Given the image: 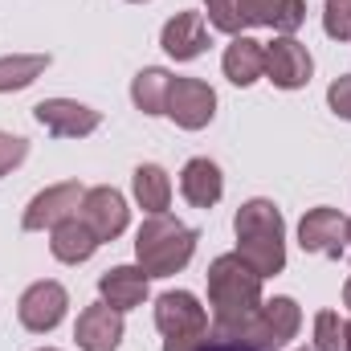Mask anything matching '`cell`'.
Wrapping results in <instances>:
<instances>
[{
  "label": "cell",
  "instance_id": "1",
  "mask_svg": "<svg viewBox=\"0 0 351 351\" xmlns=\"http://www.w3.org/2000/svg\"><path fill=\"white\" fill-rule=\"evenodd\" d=\"M208 306H213V331H233L250 323L262 306V274L250 269L237 254H221L208 265Z\"/></svg>",
  "mask_w": 351,
  "mask_h": 351
},
{
  "label": "cell",
  "instance_id": "2",
  "mask_svg": "<svg viewBox=\"0 0 351 351\" xmlns=\"http://www.w3.org/2000/svg\"><path fill=\"white\" fill-rule=\"evenodd\" d=\"M237 229V258L258 269L262 278H274L286 269V221L274 200H245L233 217Z\"/></svg>",
  "mask_w": 351,
  "mask_h": 351
},
{
  "label": "cell",
  "instance_id": "3",
  "mask_svg": "<svg viewBox=\"0 0 351 351\" xmlns=\"http://www.w3.org/2000/svg\"><path fill=\"white\" fill-rule=\"evenodd\" d=\"M196 254V229L168 213H152L135 233V258L147 278H172Z\"/></svg>",
  "mask_w": 351,
  "mask_h": 351
},
{
  "label": "cell",
  "instance_id": "4",
  "mask_svg": "<svg viewBox=\"0 0 351 351\" xmlns=\"http://www.w3.org/2000/svg\"><path fill=\"white\" fill-rule=\"evenodd\" d=\"M156 327L164 335V351H200L208 339V315L188 290H168L156 298Z\"/></svg>",
  "mask_w": 351,
  "mask_h": 351
},
{
  "label": "cell",
  "instance_id": "5",
  "mask_svg": "<svg viewBox=\"0 0 351 351\" xmlns=\"http://www.w3.org/2000/svg\"><path fill=\"white\" fill-rule=\"evenodd\" d=\"M298 327H302V311H298V302L294 298H269L258 306V315L250 319V323H241V327H233L229 335H241V339H250V343H258L265 351H282L294 335H298Z\"/></svg>",
  "mask_w": 351,
  "mask_h": 351
},
{
  "label": "cell",
  "instance_id": "6",
  "mask_svg": "<svg viewBox=\"0 0 351 351\" xmlns=\"http://www.w3.org/2000/svg\"><path fill=\"white\" fill-rule=\"evenodd\" d=\"M82 196H86V188H82L78 180H66V184H53V188L37 192V196L29 200L25 217H21V229H25V233H41V229H53V225L78 217Z\"/></svg>",
  "mask_w": 351,
  "mask_h": 351
},
{
  "label": "cell",
  "instance_id": "7",
  "mask_svg": "<svg viewBox=\"0 0 351 351\" xmlns=\"http://www.w3.org/2000/svg\"><path fill=\"white\" fill-rule=\"evenodd\" d=\"M33 119L53 135V139H86L102 127V114L94 106H82L74 98H41L33 106Z\"/></svg>",
  "mask_w": 351,
  "mask_h": 351
},
{
  "label": "cell",
  "instance_id": "8",
  "mask_svg": "<svg viewBox=\"0 0 351 351\" xmlns=\"http://www.w3.org/2000/svg\"><path fill=\"white\" fill-rule=\"evenodd\" d=\"M66 306H70V294H66V286L62 282H33L25 294H21V302H16V315H21V327L25 331H33V335H45V331H53L62 319H66Z\"/></svg>",
  "mask_w": 351,
  "mask_h": 351
},
{
  "label": "cell",
  "instance_id": "9",
  "mask_svg": "<svg viewBox=\"0 0 351 351\" xmlns=\"http://www.w3.org/2000/svg\"><path fill=\"white\" fill-rule=\"evenodd\" d=\"M164 114L184 131H200L217 114V94L200 78H172V94H168V110Z\"/></svg>",
  "mask_w": 351,
  "mask_h": 351
},
{
  "label": "cell",
  "instance_id": "10",
  "mask_svg": "<svg viewBox=\"0 0 351 351\" xmlns=\"http://www.w3.org/2000/svg\"><path fill=\"white\" fill-rule=\"evenodd\" d=\"M311 74H315V62H311L302 41L282 33L265 45V78L278 90H302L311 82Z\"/></svg>",
  "mask_w": 351,
  "mask_h": 351
},
{
  "label": "cell",
  "instance_id": "11",
  "mask_svg": "<svg viewBox=\"0 0 351 351\" xmlns=\"http://www.w3.org/2000/svg\"><path fill=\"white\" fill-rule=\"evenodd\" d=\"M298 245L306 254H323V258H343L348 254V217L339 208H311L298 225Z\"/></svg>",
  "mask_w": 351,
  "mask_h": 351
},
{
  "label": "cell",
  "instance_id": "12",
  "mask_svg": "<svg viewBox=\"0 0 351 351\" xmlns=\"http://www.w3.org/2000/svg\"><path fill=\"white\" fill-rule=\"evenodd\" d=\"M78 217L90 225V233H94L98 241H114V237L127 229L131 208H127L123 192H114V188H106V184H102V188H86Z\"/></svg>",
  "mask_w": 351,
  "mask_h": 351
},
{
  "label": "cell",
  "instance_id": "13",
  "mask_svg": "<svg viewBox=\"0 0 351 351\" xmlns=\"http://www.w3.org/2000/svg\"><path fill=\"white\" fill-rule=\"evenodd\" d=\"M74 339H78L82 351H119V343H123V311H114L106 302L86 306L78 315Z\"/></svg>",
  "mask_w": 351,
  "mask_h": 351
},
{
  "label": "cell",
  "instance_id": "14",
  "mask_svg": "<svg viewBox=\"0 0 351 351\" xmlns=\"http://www.w3.org/2000/svg\"><path fill=\"white\" fill-rule=\"evenodd\" d=\"M160 45H164V53L176 58V62H192V58H200V53L208 49L204 16H200V12H192V8L176 12L172 21L164 25V33H160Z\"/></svg>",
  "mask_w": 351,
  "mask_h": 351
},
{
  "label": "cell",
  "instance_id": "15",
  "mask_svg": "<svg viewBox=\"0 0 351 351\" xmlns=\"http://www.w3.org/2000/svg\"><path fill=\"white\" fill-rule=\"evenodd\" d=\"M147 282L152 278L143 274V265H114V269H106L98 278V294L114 311H135L147 298Z\"/></svg>",
  "mask_w": 351,
  "mask_h": 351
},
{
  "label": "cell",
  "instance_id": "16",
  "mask_svg": "<svg viewBox=\"0 0 351 351\" xmlns=\"http://www.w3.org/2000/svg\"><path fill=\"white\" fill-rule=\"evenodd\" d=\"M241 25H265L278 33H294L306 21V0H237Z\"/></svg>",
  "mask_w": 351,
  "mask_h": 351
},
{
  "label": "cell",
  "instance_id": "17",
  "mask_svg": "<svg viewBox=\"0 0 351 351\" xmlns=\"http://www.w3.org/2000/svg\"><path fill=\"white\" fill-rule=\"evenodd\" d=\"M180 192H184V200H188L192 208H213V204L221 200V192H225V176H221V168H217L213 160L196 156V160H188L184 172H180Z\"/></svg>",
  "mask_w": 351,
  "mask_h": 351
},
{
  "label": "cell",
  "instance_id": "18",
  "mask_svg": "<svg viewBox=\"0 0 351 351\" xmlns=\"http://www.w3.org/2000/svg\"><path fill=\"white\" fill-rule=\"evenodd\" d=\"M98 245H102V241L90 233V225L82 221V217H70V221H62V225L49 229V250H53L58 262H66V265L90 262Z\"/></svg>",
  "mask_w": 351,
  "mask_h": 351
},
{
  "label": "cell",
  "instance_id": "19",
  "mask_svg": "<svg viewBox=\"0 0 351 351\" xmlns=\"http://www.w3.org/2000/svg\"><path fill=\"white\" fill-rule=\"evenodd\" d=\"M221 66H225V78H229L233 86H254L265 74V45L254 41V37H233V41L225 45Z\"/></svg>",
  "mask_w": 351,
  "mask_h": 351
},
{
  "label": "cell",
  "instance_id": "20",
  "mask_svg": "<svg viewBox=\"0 0 351 351\" xmlns=\"http://www.w3.org/2000/svg\"><path fill=\"white\" fill-rule=\"evenodd\" d=\"M131 192H135L139 208H147V217L168 213V204H172V180L160 164H139L135 176H131Z\"/></svg>",
  "mask_w": 351,
  "mask_h": 351
},
{
  "label": "cell",
  "instance_id": "21",
  "mask_svg": "<svg viewBox=\"0 0 351 351\" xmlns=\"http://www.w3.org/2000/svg\"><path fill=\"white\" fill-rule=\"evenodd\" d=\"M168 94H172V74L160 70V66L139 70L135 82H131V102H135L143 114H164V110H168Z\"/></svg>",
  "mask_w": 351,
  "mask_h": 351
},
{
  "label": "cell",
  "instance_id": "22",
  "mask_svg": "<svg viewBox=\"0 0 351 351\" xmlns=\"http://www.w3.org/2000/svg\"><path fill=\"white\" fill-rule=\"evenodd\" d=\"M49 70V53H8L0 58V94L33 86Z\"/></svg>",
  "mask_w": 351,
  "mask_h": 351
},
{
  "label": "cell",
  "instance_id": "23",
  "mask_svg": "<svg viewBox=\"0 0 351 351\" xmlns=\"http://www.w3.org/2000/svg\"><path fill=\"white\" fill-rule=\"evenodd\" d=\"M315 351H348V323L335 311L315 315Z\"/></svg>",
  "mask_w": 351,
  "mask_h": 351
},
{
  "label": "cell",
  "instance_id": "24",
  "mask_svg": "<svg viewBox=\"0 0 351 351\" xmlns=\"http://www.w3.org/2000/svg\"><path fill=\"white\" fill-rule=\"evenodd\" d=\"M323 29L335 41H351V0H327L323 8Z\"/></svg>",
  "mask_w": 351,
  "mask_h": 351
},
{
  "label": "cell",
  "instance_id": "25",
  "mask_svg": "<svg viewBox=\"0 0 351 351\" xmlns=\"http://www.w3.org/2000/svg\"><path fill=\"white\" fill-rule=\"evenodd\" d=\"M208 4V21L221 29V33H241L245 25H241V12H237V0H204Z\"/></svg>",
  "mask_w": 351,
  "mask_h": 351
},
{
  "label": "cell",
  "instance_id": "26",
  "mask_svg": "<svg viewBox=\"0 0 351 351\" xmlns=\"http://www.w3.org/2000/svg\"><path fill=\"white\" fill-rule=\"evenodd\" d=\"M25 156H29V139L0 131V176H8L16 164H25Z\"/></svg>",
  "mask_w": 351,
  "mask_h": 351
},
{
  "label": "cell",
  "instance_id": "27",
  "mask_svg": "<svg viewBox=\"0 0 351 351\" xmlns=\"http://www.w3.org/2000/svg\"><path fill=\"white\" fill-rule=\"evenodd\" d=\"M327 106H331L339 119H348V123H351V74L335 78V82L327 86Z\"/></svg>",
  "mask_w": 351,
  "mask_h": 351
},
{
  "label": "cell",
  "instance_id": "28",
  "mask_svg": "<svg viewBox=\"0 0 351 351\" xmlns=\"http://www.w3.org/2000/svg\"><path fill=\"white\" fill-rule=\"evenodd\" d=\"M200 351H265V348L241 339V335H229V331H208V339H204Z\"/></svg>",
  "mask_w": 351,
  "mask_h": 351
},
{
  "label": "cell",
  "instance_id": "29",
  "mask_svg": "<svg viewBox=\"0 0 351 351\" xmlns=\"http://www.w3.org/2000/svg\"><path fill=\"white\" fill-rule=\"evenodd\" d=\"M343 306L351 311V278H348V286H343Z\"/></svg>",
  "mask_w": 351,
  "mask_h": 351
},
{
  "label": "cell",
  "instance_id": "30",
  "mask_svg": "<svg viewBox=\"0 0 351 351\" xmlns=\"http://www.w3.org/2000/svg\"><path fill=\"white\" fill-rule=\"evenodd\" d=\"M348 254H351V217H348Z\"/></svg>",
  "mask_w": 351,
  "mask_h": 351
},
{
  "label": "cell",
  "instance_id": "31",
  "mask_svg": "<svg viewBox=\"0 0 351 351\" xmlns=\"http://www.w3.org/2000/svg\"><path fill=\"white\" fill-rule=\"evenodd\" d=\"M348 351H351V323H348Z\"/></svg>",
  "mask_w": 351,
  "mask_h": 351
},
{
  "label": "cell",
  "instance_id": "32",
  "mask_svg": "<svg viewBox=\"0 0 351 351\" xmlns=\"http://www.w3.org/2000/svg\"><path fill=\"white\" fill-rule=\"evenodd\" d=\"M41 351H58V348H41Z\"/></svg>",
  "mask_w": 351,
  "mask_h": 351
},
{
  "label": "cell",
  "instance_id": "33",
  "mask_svg": "<svg viewBox=\"0 0 351 351\" xmlns=\"http://www.w3.org/2000/svg\"><path fill=\"white\" fill-rule=\"evenodd\" d=\"M302 351H306V348H302Z\"/></svg>",
  "mask_w": 351,
  "mask_h": 351
}]
</instances>
